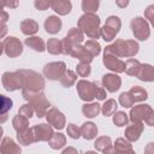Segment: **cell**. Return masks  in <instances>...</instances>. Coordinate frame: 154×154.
Masks as SVG:
<instances>
[{
  "instance_id": "cell-1",
  "label": "cell",
  "mask_w": 154,
  "mask_h": 154,
  "mask_svg": "<svg viewBox=\"0 0 154 154\" xmlns=\"http://www.w3.org/2000/svg\"><path fill=\"white\" fill-rule=\"evenodd\" d=\"M140 51V45L135 40H123L118 38L112 45L103 48V54H112L118 58H132Z\"/></svg>"
},
{
  "instance_id": "cell-2",
  "label": "cell",
  "mask_w": 154,
  "mask_h": 154,
  "mask_svg": "<svg viewBox=\"0 0 154 154\" xmlns=\"http://www.w3.org/2000/svg\"><path fill=\"white\" fill-rule=\"evenodd\" d=\"M22 96L24 97V100L26 102H29L32 106L36 117H38V118L46 117V114L51 107V103L47 100L43 91H34V90L22 89Z\"/></svg>"
},
{
  "instance_id": "cell-3",
  "label": "cell",
  "mask_w": 154,
  "mask_h": 154,
  "mask_svg": "<svg viewBox=\"0 0 154 154\" xmlns=\"http://www.w3.org/2000/svg\"><path fill=\"white\" fill-rule=\"evenodd\" d=\"M100 17L96 13H83L78 22L77 26L83 31L84 35H87L89 38H95L97 40L100 36Z\"/></svg>"
},
{
  "instance_id": "cell-4",
  "label": "cell",
  "mask_w": 154,
  "mask_h": 154,
  "mask_svg": "<svg viewBox=\"0 0 154 154\" xmlns=\"http://www.w3.org/2000/svg\"><path fill=\"white\" fill-rule=\"evenodd\" d=\"M23 78V89L34 90V91H43L46 82L45 76L40 75L38 72H35L32 70L20 69L18 70Z\"/></svg>"
},
{
  "instance_id": "cell-5",
  "label": "cell",
  "mask_w": 154,
  "mask_h": 154,
  "mask_svg": "<svg viewBox=\"0 0 154 154\" xmlns=\"http://www.w3.org/2000/svg\"><path fill=\"white\" fill-rule=\"evenodd\" d=\"M130 29L132 35L138 41H146L150 36V26L144 17H135L130 22Z\"/></svg>"
},
{
  "instance_id": "cell-6",
  "label": "cell",
  "mask_w": 154,
  "mask_h": 154,
  "mask_svg": "<svg viewBox=\"0 0 154 154\" xmlns=\"http://www.w3.org/2000/svg\"><path fill=\"white\" fill-rule=\"evenodd\" d=\"M84 40V34L83 31L77 26V28H72L69 30V32L66 34V36L61 40V48H63V54L65 55H70L71 48L76 45H81Z\"/></svg>"
},
{
  "instance_id": "cell-7",
  "label": "cell",
  "mask_w": 154,
  "mask_h": 154,
  "mask_svg": "<svg viewBox=\"0 0 154 154\" xmlns=\"http://www.w3.org/2000/svg\"><path fill=\"white\" fill-rule=\"evenodd\" d=\"M96 84L95 82H90L87 79H79L76 83L77 94L81 100L85 102H90L94 99H96Z\"/></svg>"
},
{
  "instance_id": "cell-8",
  "label": "cell",
  "mask_w": 154,
  "mask_h": 154,
  "mask_svg": "<svg viewBox=\"0 0 154 154\" xmlns=\"http://www.w3.org/2000/svg\"><path fill=\"white\" fill-rule=\"evenodd\" d=\"M1 83L7 91H16L23 89V78L18 70L14 72H4L1 77Z\"/></svg>"
},
{
  "instance_id": "cell-9",
  "label": "cell",
  "mask_w": 154,
  "mask_h": 154,
  "mask_svg": "<svg viewBox=\"0 0 154 154\" xmlns=\"http://www.w3.org/2000/svg\"><path fill=\"white\" fill-rule=\"evenodd\" d=\"M2 52L8 58H17L23 53V45L16 36H7L1 42Z\"/></svg>"
},
{
  "instance_id": "cell-10",
  "label": "cell",
  "mask_w": 154,
  "mask_h": 154,
  "mask_svg": "<svg viewBox=\"0 0 154 154\" xmlns=\"http://www.w3.org/2000/svg\"><path fill=\"white\" fill-rule=\"evenodd\" d=\"M66 70V64L64 61H52L43 66L42 73L49 81H59Z\"/></svg>"
},
{
  "instance_id": "cell-11",
  "label": "cell",
  "mask_w": 154,
  "mask_h": 154,
  "mask_svg": "<svg viewBox=\"0 0 154 154\" xmlns=\"http://www.w3.org/2000/svg\"><path fill=\"white\" fill-rule=\"evenodd\" d=\"M31 130L34 132L36 142H48L52 138V136L54 135L53 126L48 123L47 124L41 123V124H37V125H34L31 128Z\"/></svg>"
},
{
  "instance_id": "cell-12",
  "label": "cell",
  "mask_w": 154,
  "mask_h": 154,
  "mask_svg": "<svg viewBox=\"0 0 154 154\" xmlns=\"http://www.w3.org/2000/svg\"><path fill=\"white\" fill-rule=\"evenodd\" d=\"M153 108L148 103H140L130 108L129 119L130 122H144L146 118L152 113Z\"/></svg>"
},
{
  "instance_id": "cell-13",
  "label": "cell",
  "mask_w": 154,
  "mask_h": 154,
  "mask_svg": "<svg viewBox=\"0 0 154 154\" xmlns=\"http://www.w3.org/2000/svg\"><path fill=\"white\" fill-rule=\"evenodd\" d=\"M46 120L48 124H51L57 130H61L66 125V118H65L64 113L54 107L48 109V112L46 114Z\"/></svg>"
},
{
  "instance_id": "cell-14",
  "label": "cell",
  "mask_w": 154,
  "mask_h": 154,
  "mask_svg": "<svg viewBox=\"0 0 154 154\" xmlns=\"http://www.w3.org/2000/svg\"><path fill=\"white\" fill-rule=\"evenodd\" d=\"M102 64L106 69H108L112 72L116 73H123L125 72V61H123L120 58L112 55V54H103Z\"/></svg>"
},
{
  "instance_id": "cell-15",
  "label": "cell",
  "mask_w": 154,
  "mask_h": 154,
  "mask_svg": "<svg viewBox=\"0 0 154 154\" xmlns=\"http://www.w3.org/2000/svg\"><path fill=\"white\" fill-rule=\"evenodd\" d=\"M102 85L108 93H116L122 87V78L118 73H106L102 76Z\"/></svg>"
},
{
  "instance_id": "cell-16",
  "label": "cell",
  "mask_w": 154,
  "mask_h": 154,
  "mask_svg": "<svg viewBox=\"0 0 154 154\" xmlns=\"http://www.w3.org/2000/svg\"><path fill=\"white\" fill-rule=\"evenodd\" d=\"M143 130H144L143 122H131V124L125 128L124 136L130 142H136V141L140 140Z\"/></svg>"
},
{
  "instance_id": "cell-17",
  "label": "cell",
  "mask_w": 154,
  "mask_h": 154,
  "mask_svg": "<svg viewBox=\"0 0 154 154\" xmlns=\"http://www.w3.org/2000/svg\"><path fill=\"white\" fill-rule=\"evenodd\" d=\"M70 55L78 59L81 63H87V64H90L94 59V57L87 51V48L84 47V45H76L71 48V52H70Z\"/></svg>"
},
{
  "instance_id": "cell-18",
  "label": "cell",
  "mask_w": 154,
  "mask_h": 154,
  "mask_svg": "<svg viewBox=\"0 0 154 154\" xmlns=\"http://www.w3.org/2000/svg\"><path fill=\"white\" fill-rule=\"evenodd\" d=\"M43 26H45L46 32H48L51 35H55L61 30L63 23H61V19L58 16H49L45 19Z\"/></svg>"
},
{
  "instance_id": "cell-19",
  "label": "cell",
  "mask_w": 154,
  "mask_h": 154,
  "mask_svg": "<svg viewBox=\"0 0 154 154\" xmlns=\"http://www.w3.org/2000/svg\"><path fill=\"white\" fill-rule=\"evenodd\" d=\"M94 147L97 152L101 153H114V148H113V143L111 137L108 136H100L95 140L94 142Z\"/></svg>"
},
{
  "instance_id": "cell-20",
  "label": "cell",
  "mask_w": 154,
  "mask_h": 154,
  "mask_svg": "<svg viewBox=\"0 0 154 154\" xmlns=\"http://www.w3.org/2000/svg\"><path fill=\"white\" fill-rule=\"evenodd\" d=\"M51 8L58 16H67L72 10V4L70 0H52Z\"/></svg>"
},
{
  "instance_id": "cell-21",
  "label": "cell",
  "mask_w": 154,
  "mask_h": 154,
  "mask_svg": "<svg viewBox=\"0 0 154 154\" xmlns=\"http://www.w3.org/2000/svg\"><path fill=\"white\" fill-rule=\"evenodd\" d=\"M113 148H114V153H118V154H134L135 153L131 142L126 140L125 137L117 138L113 144Z\"/></svg>"
},
{
  "instance_id": "cell-22",
  "label": "cell",
  "mask_w": 154,
  "mask_h": 154,
  "mask_svg": "<svg viewBox=\"0 0 154 154\" xmlns=\"http://www.w3.org/2000/svg\"><path fill=\"white\" fill-rule=\"evenodd\" d=\"M0 150L4 154H19L22 152V148L10 137H4L1 141Z\"/></svg>"
},
{
  "instance_id": "cell-23",
  "label": "cell",
  "mask_w": 154,
  "mask_h": 154,
  "mask_svg": "<svg viewBox=\"0 0 154 154\" xmlns=\"http://www.w3.org/2000/svg\"><path fill=\"white\" fill-rule=\"evenodd\" d=\"M136 77L142 82H154V66L150 64H141Z\"/></svg>"
},
{
  "instance_id": "cell-24",
  "label": "cell",
  "mask_w": 154,
  "mask_h": 154,
  "mask_svg": "<svg viewBox=\"0 0 154 154\" xmlns=\"http://www.w3.org/2000/svg\"><path fill=\"white\" fill-rule=\"evenodd\" d=\"M24 43H25L29 48L34 49L35 52H40V53H42V52L47 51V46H46L45 41H43L40 36H35V35H32V36H28V37L25 38Z\"/></svg>"
},
{
  "instance_id": "cell-25",
  "label": "cell",
  "mask_w": 154,
  "mask_h": 154,
  "mask_svg": "<svg viewBox=\"0 0 154 154\" xmlns=\"http://www.w3.org/2000/svg\"><path fill=\"white\" fill-rule=\"evenodd\" d=\"M97 132H99V129H97L96 124H94L93 122H85L81 126V135L87 141L94 140L96 137Z\"/></svg>"
},
{
  "instance_id": "cell-26",
  "label": "cell",
  "mask_w": 154,
  "mask_h": 154,
  "mask_svg": "<svg viewBox=\"0 0 154 154\" xmlns=\"http://www.w3.org/2000/svg\"><path fill=\"white\" fill-rule=\"evenodd\" d=\"M19 26H20V31L26 36H32L38 31V23L31 18L23 19Z\"/></svg>"
},
{
  "instance_id": "cell-27",
  "label": "cell",
  "mask_w": 154,
  "mask_h": 154,
  "mask_svg": "<svg viewBox=\"0 0 154 154\" xmlns=\"http://www.w3.org/2000/svg\"><path fill=\"white\" fill-rule=\"evenodd\" d=\"M82 113L84 117L93 119L101 113V105H99L97 102H93V101L85 102L82 106Z\"/></svg>"
},
{
  "instance_id": "cell-28",
  "label": "cell",
  "mask_w": 154,
  "mask_h": 154,
  "mask_svg": "<svg viewBox=\"0 0 154 154\" xmlns=\"http://www.w3.org/2000/svg\"><path fill=\"white\" fill-rule=\"evenodd\" d=\"M17 141L22 146H29V144L35 143L36 141H35V136H34V132H32L31 128H29L24 131L17 132Z\"/></svg>"
},
{
  "instance_id": "cell-29",
  "label": "cell",
  "mask_w": 154,
  "mask_h": 154,
  "mask_svg": "<svg viewBox=\"0 0 154 154\" xmlns=\"http://www.w3.org/2000/svg\"><path fill=\"white\" fill-rule=\"evenodd\" d=\"M12 128L16 132H20V131H24L26 129H29V119L22 114H17L13 117L12 119Z\"/></svg>"
},
{
  "instance_id": "cell-30",
  "label": "cell",
  "mask_w": 154,
  "mask_h": 154,
  "mask_svg": "<svg viewBox=\"0 0 154 154\" xmlns=\"http://www.w3.org/2000/svg\"><path fill=\"white\" fill-rule=\"evenodd\" d=\"M134 102H143L148 99V93L144 88L140 87V85H134L130 90H129Z\"/></svg>"
},
{
  "instance_id": "cell-31",
  "label": "cell",
  "mask_w": 154,
  "mask_h": 154,
  "mask_svg": "<svg viewBox=\"0 0 154 154\" xmlns=\"http://www.w3.org/2000/svg\"><path fill=\"white\" fill-rule=\"evenodd\" d=\"M77 72L76 71H72V70H66L65 72H64V75L61 76V78L59 79V82H60V84L63 85V87H65V88H70V87H72L76 82H77Z\"/></svg>"
},
{
  "instance_id": "cell-32",
  "label": "cell",
  "mask_w": 154,
  "mask_h": 154,
  "mask_svg": "<svg viewBox=\"0 0 154 154\" xmlns=\"http://www.w3.org/2000/svg\"><path fill=\"white\" fill-rule=\"evenodd\" d=\"M48 144H49V147L52 149L59 150L66 144V136L64 134H61V132H54L52 138L48 141Z\"/></svg>"
},
{
  "instance_id": "cell-33",
  "label": "cell",
  "mask_w": 154,
  "mask_h": 154,
  "mask_svg": "<svg viewBox=\"0 0 154 154\" xmlns=\"http://www.w3.org/2000/svg\"><path fill=\"white\" fill-rule=\"evenodd\" d=\"M118 108V103L114 99H107L105 100L103 105H101V113L105 117H112Z\"/></svg>"
},
{
  "instance_id": "cell-34",
  "label": "cell",
  "mask_w": 154,
  "mask_h": 154,
  "mask_svg": "<svg viewBox=\"0 0 154 154\" xmlns=\"http://www.w3.org/2000/svg\"><path fill=\"white\" fill-rule=\"evenodd\" d=\"M47 46V51L49 54H53V55H59V54H63V48H61V41L55 38V37H52L47 41L46 43Z\"/></svg>"
},
{
  "instance_id": "cell-35",
  "label": "cell",
  "mask_w": 154,
  "mask_h": 154,
  "mask_svg": "<svg viewBox=\"0 0 154 154\" xmlns=\"http://www.w3.org/2000/svg\"><path fill=\"white\" fill-rule=\"evenodd\" d=\"M140 66H141V63L137 60V59H134V58H129L126 61H125V73L128 76H134L136 77L138 70H140Z\"/></svg>"
},
{
  "instance_id": "cell-36",
  "label": "cell",
  "mask_w": 154,
  "mask_h": 154,
  "mask_svg": "<svg viewBox=\"0 0 154 154\" xmlns=\"http://www.w3.org/2000/svg\"><path fill=\"white\" fill-rule=\"evenodd\" d=\"M81 7L84 13H96L100 7V0H82Z\"/></svg>"
},
{
  "instance_id": "cell-37",
  "label": "cell",
  "mask_w": 154,
  "mask_h": 154,
  "mask_svg": "<svg viewBox=\"0 0 154 154\" xmlns=\"http://www.w3.org/2000/svg\"><path fill=\"white\" fill-rule=\"evenodd\" d=\"M129 114H126L125 112H123V111H117L113 116H112V122H113V124L116 125V126H118V128H122V126H125V125H128V123H129Z\"/></svg>"
},
{
  "instance_id": "cell-38",
  "label": "cell",
  "mask_w": 154,
  "mask_h": 154,
  "mask_svg": "<svg viewBox=\"0 0 154 154\" xmlns=\"http://www.w3.org/2000/svg\"><path fill=\"white\" fill-rule=\"evenodd\" d=\"M84 47L87 48V51L93 55V57H97L101 53V45L97 42V40L95 38H90L84 43Z\"/></svg>"
},
{
  "instance_id": "cell-39",
  "label": "cell",
  "mask_w": 154,
  "mask_h": 154,
  "mask_svg": "<svg viewBox=\"0 0 154 154\" xmlns=\"http://www.w3.org/2000/svg\"><path fill=\"white\" fill-rule=\"evenodd\" d=\"M117 31L116 30H113L112 28H109V26H107V25H103L101 29H100V36L102 37V40L103 41H106V42H111L112 40H114V37L117 36Z\"/></svg>"
},
{
  "instance_id": "cell-40",
  "label": "cell",
  "mask_w": 154,
  "mask_h": 154,
  "mask_svg": "<svg viewBox=\"0 0 154 154\" xmlns=\"http://www.w3.org/2000/svg\"><path fill=\"white\" fill-rule=\"evenodd\" d=\"M119 105L124 108H131L135 105V102H134L129 91H124L119 95Z\"/></svg>"
},
{
  "instance_id": "cell-41",
  "label": "cell",
  "mask_w": 154,
  "mask_h": 154,
  "mask_svg": "<svg viewBox=\"0 0 154 154\" xmlns=\"http://www.w3.org/2000/svg\"><path fill=\"white\" fill-rule=\"evenodd\" d=\"M105 25L112 28L113 30H116L117 32H119L120 28H122V20L118 16H109L106 18V22H105Z\"/></svg>"
},
{
  "instance_id": "cell-42",
  "label": "cell",
  "mask_w": 154,
  "mask_h": 154,
  "mask_svg": "<svg viewBox=\"0 0 154 154\" xmlns=\"http://www.w3.org/2000/svg\"><path fill=\"white\" fill-rule=\"evenodd\" d=\"M76 72L79 77L84 78V77H88L91 72V67H90V64H87V63H81L77 64L76 66Z\"/></svg>"
},
{
  "instance_id": "cell-43",
  "label": "cell",
  "mask_w": 154,
  "mask_h": 154,
  "mask_svg": "<svg viewBox=\"0 0 154 154\" xmlns=\"http://www.w3.org/2000/svg\"><path fill=\"white\" fill-rule=\"evenodd\" d=\"M66 134H67V136L69 137H71L72 140H78L82 135H81V128H78L76 124H73V123H71V124H69L67 125V128H66Z\"/></svg>"
},
{
  "instance_id": "cell-44",
  "label": "cell",
  "mask_w": 154,
  "mask_h": 154,
  "mask_svg": "<svg viewBox=\"0 0 154 154\" xmlns=\"http://www.w3.org/2000/svg\"><path fill=\"white\" fill-rule=\"evenodd\" d=\"M18 113L22 114V116H24V117H26L28 119H30V118L35 114V111H34L32 106H31L29 102H26V103H24V105H22V106L19 107Z\"/></svg>"
},
{
  "instance_id": "cell-45",
  "label": "cell",
  "mask_w": 154,
  "mask_h": 154,
  "mask_svg": "<svg viewBox=\"0 0 154 154\" xmlns=\"http://www.w3.org/2000/svg\"><path fill=\"white\" fill-rule=\"evenodd\" d=\"M12 105H13V101L10 97L1 95V114H6L12 108Z\"/></svg>"
},
{
  "instance_id": "cell-46",
  "label": "cell",
  "mask_w": 154,
  "mask_h": 154,
  "mask_svg": "<svg viewBox=\"0 0 154 154\" xmlns=\"http://www.w3.org/2000/svg\"><path fill=\"white\" fill-rule=\"evenodd\" d=\"M34 6L38 11H46L52 6V0H34Z\"/></svg>"
},
{
  "instance_id": "cell-47",
  "label": "cell",
  "mask_w": 154,
  "mask_h": 154,
  "mask_svg": "<svg viewBox=\"0 0 154 154\" xmlns=\"http://www.w3.org/2000/svg\"><path fill=\"white\" fill-rule=\"evenodd\" d=\"M106 96H107L106 89L100 87L99 84H96V99L100 101H103V100H106Z\"/></svg>"
},
{
  "instance_id": "cell-48",
  "label": "cell",
  "mask_w": 154,
  "mask_h": 154,
  "mask_svg": "<svg viewBox=\"0 0 154 154\" xmlns=\"http://www.w3.org/2000/svg\"><path fill=\"white\" fill-rule=\"evenodd\" d=\"M2 7H8V8H17L19 0H1Z\"/></svg>"
},
{
  "instance_id": "cell-49",
  "label": "cell",
  "mask_w": 154,
  "mask_h": 154,
  "mask_svg": "<svg viewBox=\"0 0 154 154\" xmlns=\"http://www.w3.org/2000/svg\"><path fill=\"white\" fill-rule=\"evenodd\" d=\"M144 18L147 20H150V19L154 18V4L146 7V10H144Z\"/></svg>"
},
{
  "instance_id": "cell-50",
  "label": "cell",
  "mask_w": 154,
  "mask_h": 154,
  "mask_svg": "<svg viewBox=\"0 0 154 154\" xmlns=\"http://www.w3.org/2000/svg\"><path fill=\"white\" fill-rule=\"evenodd\" d=\"M144 123L148 125V126H154V109L152 111V113L146 118Z\"/></svg>"
},
{
  "instance_id": "cell-51",
  "label": "cell",
  "mask_w": 154,
  "mask_h": 154,
  "mask_svg": "<svg viewBox=\"0 0 154 154\" xmlns=\"http://www.w3.org/2000/svg\"><path fill=\"white\" fill-rule=\"evenodd\" d=\"M144 153L146 154H154V142H150L144 147Z\"/></svg>"
},
{
  "instance_id": "cell-52",
  "label": "cell",
  "mask_w": 154,
  "mask_h": 154,
  "mask_svg": "<svg viewBox=\"0 0 154 154\" xmlns=\"http://www.w3.org/2000/svg\"><path fill=\"white\" fill-rule=\"evenodd\" d=\"M130 0H116V5L119 7V8H125L128 7Z\"/></svg>"
},
{
  "instance_id": "cell-53",
  "label": "cell",
  "mask_w": 154,
  "mask_h": 154,
  "mask_svg": "<svg viewBox=\"0 0 154 154\" xmlns=\"http://www.w3.org/2000/svg\"><path fill=\"white\" fill-rule=\"evenodd\" d=\"M7 19H8V13L6 11H2V13H1V24H6Z\"/></svg>"
},
{
  "instance_id": "cell-54",
  "label": "cell",
  "mask_w": 154,
  "mask_h": 154,
  "mask_svg": "<svg viewBox=\"0 0 154 154\" xmlns=\"http://www.w3.org/2000/svg\"><path fill=\"white\" fill-rule=\"evenodd\" d=\"M67 153H77V149L69 147V148H66V149H64V150H63V154H67Z\"/></svg>"
},
{
  "instance_id": "cell-55",
  "label": "cell",
  "mask_w": 154,
  "mask_h": 154,
  "mask_svg": "<svg viewBox=\"0 0 154 154\" xmlns=\"http://www.w3.org/2000/svg\"><path fill=\"white\" fill-rule=\"evenodd\" d=\"M1 29H2V31H1L0 37H1V38H4V36H5L6 31H7V26H6V24H1Z\"/></svg>"
},
{
  "instance_id": "cell-56",
  "label": "cell",
  "mask_w": 154,
  "mask_h": 154,
  "mask_svg": "<svg viewBox=\"0 0 154 154\" xmlns=\"http://www.w3.org/2000/svg\"><path fill=\"white\" fill-rule=\"evenodd\" d=\"M149 23H150V25L154 28V18H153V19H150V20H149Z\"/></svg>"
}]
</instances>
